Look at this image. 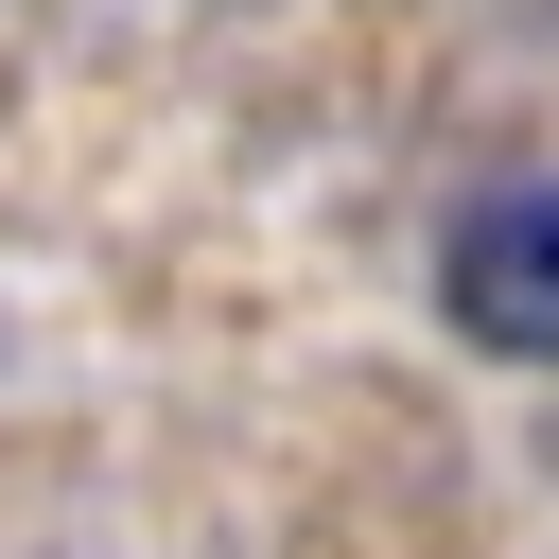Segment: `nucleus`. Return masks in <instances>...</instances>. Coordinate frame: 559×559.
Listing matches in <instances>:
<instances>
[{
    "label": "nucleus",
    "mask_w": 559,
    "mask_h": 559,
    "mask_svg": "<svg viewBox=\"0 0 559 559\" xmlns=\"http://www.w3.org/2000/svg\"><path fill=\"white\" fill-rule=\"evenodd\" d=\"M437 314L489 349V367H559V175H507L454 210L437 245Z\"/></svg>",
    "instance_id": "1"
}]
</instances>
